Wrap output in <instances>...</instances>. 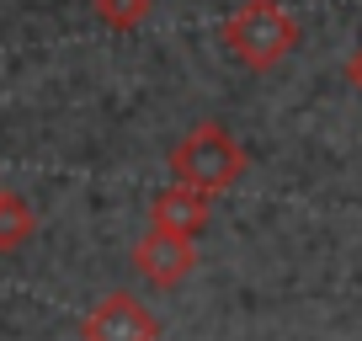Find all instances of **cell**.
Listing matches in <instances>:
<instances>
[{"label": "cell", "instance_id": "obj_1", "mask_svg": "<svg viewBox=\"0 0 362 341\" xmlns=\"http://www.w3.org/2000/svg\"><path fill=\"white\" fill-rule=\"evenodd\" d=\"M224 48L245 69H272L298 48V22L283 0H245L224 22Z\"/></svg>", "mask_w": 362, "mask_h": 341}, {"label": "cell", "instance_id": "obj_2", "mask_svg": "<svg viewBox=\"0 0 362 341\" xmlns=\"http://www.w3.org/2000/svg\"><path fill=\"white\" fill-rule=\"evenodd\" d=\"M170 176L197 187V192H224V187H235L245 176V149H240V139L229 128L197 123L192 134L176 139V149H170Z\"/></svg>", "mask_w": 362, "mask_h": 341}, {"label": "cell", "instance_id": "obj_3", "mask_svg": "<svg viewBox=\"0 0 362 341\" xmlns=\"http://www.w3.org/2000/svg\"><path fill=\"white\" fill-rule=\"evenodd\" d=\"M80 336L86 341H160V320L134 294H107L80 320Z\"/></svg>", "mask_w": 362, "mask_h": 341}, {"label": "cell", "instance_id": "obj_4", "mask_svg": "<svg viewBox=\"0 0 362 341\" xmlns=\"http://www.w3.org/2000/svg\"><path fill=\"white\" fill-rule=\"evenodd\" d=\"M192 262H197L192 235H170V229H155V224H149V235L134 245V267L160 288H176L181 277L192 272Z\"/></svg>", "mask_w": 362, "mask_h": 341}, {"label": "cell", "instance_id": "obj_5", "mask_svg": "<svg viewBox=\"0 0 362 341\" xmlns=\"http://www.w3.org/2000/svg\"><path fill=\"white\" fill-rule=\"evenodd\" d=\"M149 224H155V229H170V235H197V229L208 224V192H197V187H187V182L165 187V192L155 197Z\"/></svg>", "mask_w": 362, "mask_h": 341}, {"label": "cell", "instance_id": "obj_6", "mask_svg": "<svg viewBox=\"0 0 362 341\" xmlns=\"http://www.w3.org/2000/svg\"><path fill=\"white\" fill-rule=\"evenodd\" d=\"M33 229H37L33 208H27L16 192H0V250L27 245V240H33Z\"/></svg>", "mask_w": 362, "mask_h": 341}, {"label": "cell", "instance_id": "obj_7", "mask_svg": "<svg viewBox=\"0 0 362 341\" xmlns=\"http://www.w3.org/2000/svg\"><path fill=\"white\" fill-rule=\"evenodd\" d=\"M90 11H96V22L112 27V33H134L149 16V0H90Z\"/></svg>", "mask_w": 362, "mask_h": 341}, {"label": "cell", "instance_id": "obj_8", "mask_svg": "<svg viewBox=\"0 0 362 341\" xmlns=\"http://www.w3.org/2000/svg\"><path fill=\"white\" fill-rule=\"evenodd\" d=\"M346 80H351V91H362V43L351 48V59H346Z\"/></svg>", "mask_w": 362, "mask_h": 341}]
</instances>
